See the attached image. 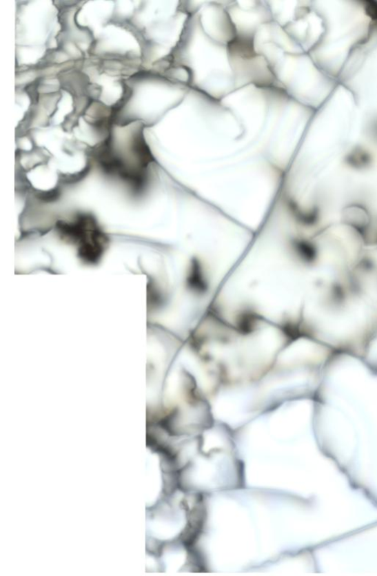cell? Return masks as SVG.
I'll return each instance as SVG.
<instances>
[{"instance_id":"2","label":"cell","mask_w":377,"mask_h":576,"mask_svg":"<svg viewBox=\"0 0 377 576\" xmlns=\"http://www.w3.org/2000/svg\"><path fill=\"white\" fill-rule=\"evenodd\" d=\"M163 487L159 459L155 453L147 451L145 460V495L147 506L154 505Z\"/></svg>"},{"instance_id":"1","label":"cell","mask_w":377,"mask_h":576,"mask_svg":"<svg viewBox=\"0 0 377 576\" xmlns=\"http://www.w3.org/2000/svg\"><path fill=\"white\" fill-rule=\"evenodd\" d=\"M186 518L180 510H165L147 521V529L150 535L159 540L176 537L184 529Z\"/></svg>"},{"instance_id":"4","label":"cell","mask_w":377,"mask_h":576,"mask_svg":"<svg viewBox=\"0 0 377 576\" xmlns=\"http://www.w3.org/2000/svg\"><path fill=\"white\" fill-rule=\"evenodd\" d=\"M366 13L372 19H376V3L374 2H369L367 6H366Z\"/></svg>"},{"instance_id":"3","label":"cell","mask_w":377,"mask_h":576,"mask_svg":"<svg viewBox=\"0 0 377 576\" xmlns=\"http://www.w3.org/2000/svg\"><path fill=\"white\" fill-rule=\"evenodd\" d=\"M186 553L179 548L167 550L163 555V562L168 572L178 571L186 561Z\"/></svg>"}]
</instances>
